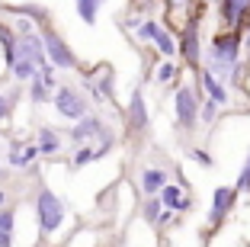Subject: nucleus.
<instances>
[{
	"label": "nucleus",
	"instance_id": "f257e3e1",
	"mask_svg": "<svg viewBox=\"0 0 250 247\" xmlns=\"http://www.w3.org/2000/svg\"><path fill=\"white\" fill-rule=\"evenodd\" d=\"M202 67L215 74L221 84L241 87L244 80V39L241 29H221L208 39V48L202 51Z\"/></svg>",
	"mask_w": 250,
	"mask_h": 247
},
{
	"label": "nucleus",
	"instance_id": "f03ea898",
	"mask_svg": "<svg viewBox=\"0 0 250 247\" xmlns=\"http://www.w3.org/2000/svg\"><path fill=\"white\" fill-rule=\"evenodd\" d=\"M36 225L42 238H52L61 225H64V202L58 199V193L48 186H42L36 193Z\"/></svg>",
	"mask_w": 250,
	"mask_h": 247
},
{
	"label": "nucleus",
	"instance_id": "7ed1b4c3",
	"mask_svg": "<svg viewBox=\"0 0 250 247\" xmlns=\"http://www.w3.org/2000/svg\"><path fill=\"white\" fill-rule=\"evenodd\" d=\"M52 106H55V112H58L61 119H67V122H77V119H83L90 109H93V103H90L87 93H83V87L61 84V87L52 93Z\"/></svg>",
	"mask_w": 250,
	"mask_h": 247
},
{
	"label": "nucleus",
	"instance_id": "20e7f679",
	"mask_svg": "<svg viewBox=\"0 0 250 247\" xmlns=\"http://www.w3.org/2000/svg\"><path fill=\"white\" fill-rule=\"evenodd\" d=\"M39 36H42V45H45L48 61H52L58 71H77V67H81V61H77L74 48L67 45V39L55 29L52 22H48V26H42V29H39Z\"/></svg>",
	"mask_w": 250,
	"mask_h": 247
},
{
	"label": "nucleus",
	"instance_id": "39448f33",
	"mask_svg": "<svg viewBox=\"0 0 250 247\" xmlns=\"http://www.w3.org/2000/svg\"><path fill=\"white\" fill-rule=\"evenodd\" d=\"M173 122L180 132H192L199 125V90L192 84L173 87Z\"/></svg>",
	"mask_w": 250,
	"mask_h": 247
},
{
	"label": "nucleus",
	"instance_id": "423d86ee",
	"mask_svg": "<svg viewBox=\"0 0 250 247\" xmlns=\"http://www.w3.org/2000/svg\"><path fill=\"white\" fill-rule=\"evenodd\" d=\"M177 58H183L186 67H202V32H199V13L183 26L177 36Z\"/></svg>",
	"mask_w": 250,
	"mask_h": 247
},
{
	"label": "nucleus",
	"instance_id": "0eeeda50",
	"mask_svg": "<svg viewBox=\"0 0 250 247\" xmlns=\"http://www.w3.org/2000/svg\"><path fill=\"white\" fill-rule=\"evenodd\" d=\"M83 93L90 96V103H112L116 100V84H112L109 65H96L83 74Z\"/></svg>",
	"mask_w": 250,
	"mask_h": 247
},
{
	"label": "nucleus",
	"instance_id": "6e6552de",
	"mask_svg": "<svg viewBox=\"0 0 250 247\" xmlns=\"http://www.w3.org/2000/svg\"><path fill=\"white\" fill-rule=\"evenodd\" d=\"M192 84H196L199 96H212L218 106H228V103H231V87H228V84H221L208 67H196V80H192Z\"/></svg>",
	"mask_w": 250,
	"mask_h": 247
},
{
	"label": "nucleus",
	"instance_id": "1a4fd4ad",
	"mask_svg": "<svg viewBox=\"0 0 250 247\" xmlns=\"http://www.w3.org/2000/svg\"><path fill=\"white\" fill-rule=\"evenodd\" d=\"M106 132V122L100 116H96V112H87V116L83 119H77V122H71V132H67V141H71L74 148L77 145H93V138H100V135H103Z\"/></svg>",
	"mask_w": 250,
	"mask_h": 247
},
{
	"label": "nucleus",
	"instance_id": "9d476101",
	"mask_svg": "<svg viewBox=\"0 0 250 247\" xmlns=\"http://www.w3.org/2000/svg\"><path fill=\"white\" fill-rule=\"evenodd\" d=\"M234 199H237V189L234 186H215L212 189V209H208V228H218L228 212L234 209Z\"/></svg>",
	"mask_w": 250,
	"mask_h": 247
},
{
	"label": "nucleus",
	"instance_id": "9b49d317",
	"mask_svg": "<svg viewBox=\"0 0 250 247\" xmlns=\"http://www.w3.org/2000/svg\"><path fill=\"white\" fill-rule=\"evenodd\" d=\"M218 20L221 29H244V22L250 20V0H221Z\"/></svg>",
	"mask_w": 250,
	"mask_h": 247
},
{
	"label": "nucleus",
	"instance_id": "f8f14e48",
	"mask_svg": "<svg viewBox=\"0 0 250 247\" xmlns=\"http://www.w3.org/2000/svg\"><path fill=\"white\" fill-rule=\"evenodd\" d=\"M16 55L29 58L32 65L39 67V71L52 65V61H48V55H45V45H42V36H39V29L22 32V36H20V42H16Z\"/></svg>",
	"mask_w": 250,
	"mask_h": 247
},
{
	"label": "nucleus",
	"instance_id": "ddd939ff",
	"mask_svg": "<svg viewBox=\"0 0 250 247\" xmlns=\"http://www.w3.org/2000/svg\"><path fill=\"white\" fill-rule=\"evenodd\" d=\"M125 125L132 132H147V125H151V112H147V103H145V93H141V90H132V96H128Z\"/></svg>",
	"mask_w": 250,
	"mask_h": 247
},
{
	"label": "nucleus",
	"instance_id": "4468645a",
	"mask_svg": "<svg viewBox=\"0 0 250 247\" xmlns=\"http://www.w3.org/2000/svg\"><path fill=\"white\" fill-rule=\"evenodd\" d=\"M3 10H7L10 16H22V20L36 22L39 29L52 22V7H42V3H7Z\"/></svg>",
	"mask_w": 250,
	"mask_h": 247
},
{
	"label": "nucleus",
	"instance_id": "2eb2a0df",
	"mask_svg": "<svg viewBox=\"0 0 250 247\" xmlns=\"http://www.w3.org/2000/svg\"><path fill=\"white\" fill-rule=\"evenodd\" d=\"M164 183H170L167 170L164 167H145L138 177V189H141V196H157L164 189Z\"/></svg>",
	"mask_w": 250,
	"mask_h": 247
},
{
	"label": "nucleus",
	"instance_id": "dca6fc26",
	"mask_svg": "<svg viewBox=\"0 0 250 247\" xmlns=\"http://www.w3.org/2000/svg\"><path fill=\"white\" fill-rule=\"evenodd\" d=\"M36 145H39V151H42V157H55V154L61 151V145H64V138H61L58 129L42 125V129L36 132Z\"/></svg>",
	"mask_w": 250,
	"mask_h": 247
},
{
	"label": "nucleus",
	"instance_id": "f3484780",
	"mask_svg": "<svg viewBox=\"0 0 250 247\" xmlns=\"http://www.w3.org/2000/svg\"><path fill=\"white\" fill-rule=\"evenodd\" d=\"M16 42H20L16 29H13V26H7V22H0V55H3L7 71L13 67V61H16Z\"/></svg>",
	"mask_w": 250,
	"mask_h": 247
},
{
	"label": "nucleus",
	"instance_id": "a211bd4d",
	"mask_svg": "<svg viewBox=\"0 0 250 247\" xmlns=\"http://www.w3.org/2000/svg\"><path fill=\"white\" fill-rule=\"evenodd\" d=\"M106 0H74V13L81 16L83 26H96L100 22V10Z\"/></svg>",
	"mask_w": 250,
	"mask_h": 247
},
{
	"label": "nucleus",
	"instance_id": "6ab92c4d",
	"mask_svg": "<svg viewBox=\"0 0 250 247\" xmlns=\"http://www.w3.org/2000/svg\"><path fill=\"white\" fill-rule=\"evenodd\" d=\"M180 71H183V65H177L173 58H164L161 65L154 67V80H157V84H170V87H177Z\"/></svg>",
	"mask_w": 250,
	"mask_h": 247
},
{
	"label": "nucleus",
	"instance_id": "aec40b11",
	"mask_svg": "<svg viewBox=\"0 0 250 247\" xmlns=\"http://www.w3.org/2000/svg\"><path fill=\"white\" fill-rule=\"evenodd\" d=\"M36 74H39V67L32 65L29 58H22V55H16L13 67H10V77H13L16 84H20V87H22V84H29V80L36 77Z\"/></svg>",
	"mask_w": 250,
	"mask_h": 247
},
{
	"label": "nucleus",
	"instance_id": "412c9836",
	"mask_svg": "<svg viewBox=\"0 0 250 247\" xmlns=\"http://www.w3.org/2000/svg\"><path fill=\"white\" fill-rule=\"evenodd\" d=\"M26 96H29V103H36V106H45V103H52V90L45 87V80L39 77H32L29 84H26Z\"/></svg>",
	"mask_w": 250,
	"mask_h": 247
},
{
	"label": "nucleus",
	"instance_id": "4be33fe9",
	"mask_svg": "<svg viewBox=\"0 0 250 247\" xmlns=\"http://www.w3.org/2000/svg\"><path fill=\"white\" fill-rule=\"evenodd\" d=\"M7 164H10V170H29V167H32V164H29V157H26V145H22L20 138H13V141H10Z\"/></svg>",
	"mask_w": 250,
	"mask_h": 247
},
{
	"label": "nucleus",
	"instance_id": "5701e85b",
	"mask_svg": "<svg viewBox=\"0 0 250 247\" xmlns=\"http://www.w3.org/2000/svg\"><path fill=\"white\" fill-rule=\"evenodd\" d=\"M164 212V202L161 196H145V202H141V218H145L147 225H157V218H161Z\"/></svg>",
	"mask_w": 250,
	"mask_h": 247
},
{
	"label": "nucleus",
	"instance_id": "b1692460",
	"mask_svg": "<svg viewBox=\"0 0 250 247\" xmlns=\"http://www.w3.org/2000/svg\"><path fill=\"white\" fill-rule=\"evenodd\" d=\"M218 112H221V106L212 96H199V122L202 125H212L215 119H218Z\"/></svg>",
	"mask_w": 250,
	"mask_h": 247
},
{
	"label": "nucleus",
	"instance_id": "393cba45",
	"mask_svg": "<svg viewBox=\"0 0 250 247\" xmlns=\"http://www.w3.org/2000/svg\"><path fill=\"white\" fill-rule=\"evenodd\" d=\"M93 160H96L93 145L87 141V145H77V148H74V154H71V167H74V170H83L87 164H93Z\"/></svg>",
	"mask_w": 250,
	"mask_h": 247
},
{
	"label": "nucleus",
	"instance_id": "a878e982",
	"mask_svg": "<svg viewBox=\"0 0 250 247\" xmlns=\"http://www.w3.org/2000/svg\"><path fill=\"white\" fill-rule=\"evenodd\" d=\"M157 196H161L164 209H173V212H177V202L183 199V186H177V183H164V189L157 193Z\"/></svg>",
	"mask_w": 250,
	"mask_h": 247
},
{
	"label": "nucleus",
	"instance_id": "bb28decb",
	"mask_svg": "<svg viewBox=\"0 0 250 247\" xmlns=\"http://www.w3.org/2000/svg\"><path fill=\"white\" fill-rule=\"evenodd\" d=\"M112 148H116V132H112V129H106L103 135L96 138V145H93V154H96V160H103L106 154L112 151Z\"/></svg>",
	"mask_w": 250,
	"mask_h": 247
},
{
	"label": "nucleus",
	"instance_id": "cd10ccee",
	"mask_svg": "<svg viewBox=\"0 0 250 247\" xmlns=\"http://www.w3.org/2000/svg\"><path fill=\"white\" fill-rule=\"evenodd\" d=\"M16 93H20V90H13V93H3V90H0V125L13 119V103H16Z\"/></svg>",
	"mask_w": 250,
	"mask_h": 247
},
{
	"label": "nucleus",
	"instance_id": "c85d7f7f",
	"mask_svg": "<svg viewBox=\"0 0 250 247\" xmlns=\"http://www.w3.org/2000/svg\"><path fill=\"white\" fill-rule=\"evenodd\" d=\"M234 189L237 193H250V154L244 157V167H241V174H237V180H234Z\"/></svg>",
	"mask_w": 250,
	"mask_h": 247
},
{
	"label": "nucleus",
	"instance_id": "c756f323",
	"mask_svg": "<svg viewBox=\"0 0 250 247\" xmlns=\"http://www.w3.org/2000/svg\"><path fill=\"white\" fill-rule=\"evenodd\" d=\"M13 228H16V209L0 205V231H10V234H13Z\"/></svg>",
	"mask_w": 250,
	"mask_h": 247
},
{
	"label": "nucleus",
	"instance_id": "7c9ffc66",
	"mask_svg": "<svg viewBox=\"0 0 250 247\" xmlns=\"http://www.w3.org/2000/svg\"><path fill=\"white\" fill-rule=\"evenodd\" d=\"M189 157L196 160V164H199L202 170H212V167H215V157L206 151V148H192V151H189Z\"/></svg>",
	"mask_w": 250,
	"mask_h": 247
},
{
	"label": "nucleus",
	"instance_id": "2f4dec72",
	"mask_svg": "<svg viewBox=\"0 0 250 247\" xmlns=\"http://www.w3.org/2000/svg\"><path fill=\"white\" fill-rule=\"evenodd\" d=\"M161 58H164V55L151 45V48H147V58H145V77H147V74H154V67L161 65Z\"/></svg>",
	"mask_w": 250,
	"mask_h": 247
},
{
	"label": "nucleus",
	"instance_id": "473e14b6",
	"mask_svg": "<svg viewBox=\"0 0 250 247\" xmlns=\"http://www.w3.org/2000/svg\"><path fill=\"white\" fill-rule=\"evenodd\" d=\"M170 225H177V212H173V209H164L154 228H170Z\"/></svg>",
	"mask_w": 250,
	"mask_h": 247
},
{
	"label": "nucleus",
	"instance_id": "72a5a7b5",
	"mask_svg": "<svg viewBox=\"0 0 250 247\" xmlns=\"http://www.w3.org/2000/svg\"><path fill=\"white\" fill-rule=\"evenodd\" d=\"M192 205H196V202H192V196H186V193H183V199L177 202V215H186V212H192Z\"/></svg>",
	"mask_w": 250,
	"mask_h": 247
},
{
	"label": "nucleus",
	"instance_id": "f704fd0d",
	"mask_svg": "<svg viewBox=\"0 0 250 247\" xmlns=\"http://www.w3.org/2000/svg\"><path fill=\"white\" fill-rule=\"evenodd\" d=\"M241 39H244V51H247V58H250V20L244 22V29H241Z\"/></svg>",
	"mask_w": 250,
	"mask_h": 247
},
{
	"label": "nucleus",
	"instance_id": "c9c22d12",
	"mask_svg": "<svg viewBox=\"0 0 250 247\" xmlns=\"http://www.w3.org/2000/svg\"><path fill=\"white\" fill-rule=\"evenodd\" d=\"M167 7H189V0H167Z\"/></svg>",
	"mask_w": 250,
	"mask_h": 247
},
{
	"label": "nucleus",
	"instance_id": "e433bc0d",
	"mask_svg": "<svg viewBox=\"0 0 250 247\" xmlns=\"http://www.w3.org/2000/svg\"><path fill=\"white\" fill-rule=\"evenodd\" d=\"M0 205H7V189L0 186Z\"/></svg>",
	"mask_w": 250,
	"mask_h": 247
},
{
	"label": "nucleus",
	"instance_id": "4c0bfd02",
	"mask_svg": "<svg viewBox=\"0 0 250 247\" xmlns=\"http://www.w3.org/2000/svg\"><path fill=\"white\" fill-rule=\"evenodd\" d=\"M218 3H221V0H218Z\"/></svg>",
	"mask_w": 250,
	"mask_h": 247
}]
</instances>
